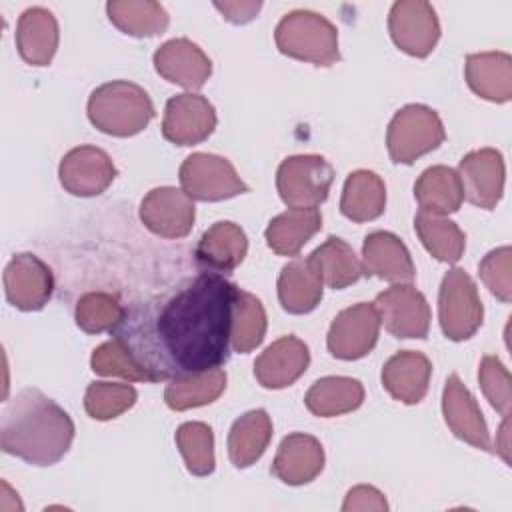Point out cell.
Returning a JSON list of instances; mask_svg holds the SVG:
<instances>
[{
	"instance_id": "3957f363",
	"label": "cell",
	"mask_w": 512,
	"mask_h": 512,
	"mask_svg": "<svg viewBox=\"0 0 512 512\" xmlns=\"http://www.w3.org/2000/svg\"><path fill=\"white\" fill-rule=\"evenodd\" d=\"M88 118L100 132L128 138L150 124L154 104L142 86L128 80H112L92 90Z\"/></svg>"
},
{
	"instance_id": "b9f144b4",
	"label": "cell",
	"mask_w": 512,
	"mask_h": 512,
	"mask_svg": "<svg viewBox=\"0 0 512 512\" xmlns=\"http://www.w3.org/2000/svg\"><path fill=\"white\" fill-rule=\"evenodd\" d=\"M478 382L486 400L502 416L510 414V374L498 356L486 354L478 368Z\"/></svg>"
},
{
	"instance_id": "836d02e7",
	"label": "cell",
	"mask_w": 512,
	"mask_h": 512,
	"mask_svg": "<svg viewBox=\"0 0 512 512\" xmlns=\"http://www.w3.org/2000/svg\"><path fill=\"white\" fill-rule=\"evenodd\" d=\"M226 388V372L210 368L198 374L168 380L164 400L172 410H188L214 402Z\"/></svg>"
},
{
	"instance_id": "f35d334b",
	"label": "cell",
	"mask_w": 512,
	"mask_h": 512,
	"mask_svg": "<svg viewBox=\"0 0 512 512\" xmlns=\"http://www.w3.org/2000/svg\"><path fill=\"white\" fill-rule=\"evenodd\" d=\"M136 390L130 384L92 382L84 394V408L94 420H112L136 404Z\"/></svg>"
},
{
	"instance_id": "8992f818",
	"label": "cell",
	"mask_w": 512,
	"mask_h": 512,
	"mask_svg": "<svg viewBox=\"0 0 512 512\" xmlns=\"http://www.w3.org/2000/svg\"><path fill=\"white\" fill-rule=\"evenodd\" d=\"M482 318L484 308L474 280L462 268L448 270L438 294V320L444 336L454 342L468 340L482 326Z\"/></svg>"
},
{
	"instance_id": "d4e9b609",
	"label": "cell",
	"mask_w": 512,
	"mask_h": 512,
	"mask_svg": "<svg viewBox=\"0 0 512 512\" xmlns=\"http://www.w3.org/2000/svg\"><path fill=\"white\" fill-rule=\"evenodd\" d=\"M466 82L474 94L490 102L512 98V58L506 52H478L466 56Z\"/></svg>"
},
{
	"instance_id": "f546056e",
	"label": "cell",
	"mask_w": 512,
	"mask_h": 512,
	"mask_svg": "<svg viewBox=\"0 0 512 512\" xmlns=\"http://www.w3.org/2000/svg\"><path fill=\"white\" fill-rule=\"evenodd\" d=\"M386 208V186L382 178L372 170H356L348 174L340 210L352 222L376 220Z\"/></svg>"
},
{
	"instance_id": "5b68a950",
	"label": "cell",
	"mask_w": 512,
	"mask_h": 512,
	"mask_svg": "<svg viewBox=\"0 0 512 512\" xmlns=\"http://www.w3.org/2000/svg\"><path fill=\"white\" fill-rule=\"evenodd\" d=\"M446 138L440 116L424 104L400 108L388 124L386 146L394 164H412Z\"/></svg>"
},
{
	"instance_id": "7c38bea8",
	"label": "cell",
	"mask_w": 512,
	"mask_h": 512,
	"mask_svg": "<svg viewBox=\"0 0 512 512\" xmlns=\"http://www.w3.org/2000/svg\"><path fill=\"white\" fill-rule=\"evenodd\" d=\"M216 128V110L202 94L184 92L166 102L162 136L176 146L204 142Z\"/></svg>"
},
{
	"instance_id": "e0dca14e",
	"label": "cell",
	"mask_w": 512,
	"mask_h": 512,
	"mask_svg": "<svg viewBox=\"0 0 512 512\" xmlns=\"http://www.w3.org/2000/svg\"><path fill=\"white\" fill-rule=\"evenodd\" d=\"M442 412L452 434L474 448L492 450L488 426L480 412L478 402L462 384L458 374H450L442 392Z\"/></svg>"
},
{
	"instance_id": "d6a6232c",
	"label": "cell",
	"mask_w": 512,
	"mask_h": 512,
	"mask_svg": "<svg viewBox=\"0 0 512 512\" xmlns=\"http://www.w3.org/2000/svg\"><path fill=\"white\" fill-rule=\"evenodd\" d=\"M106 12L120 32L134 38L162 34L170 22L164 6L152 0H114L106 4Z\"/></svg>"
},
{
	"instance_id": "44dd1931",
	"label": "cell",
	"mask_w": 512,
	"mask_h": 512,
	"mask_svg": "<svg viewBox=\"0 0 512 512\" xmlns=\"http://www.w3.org/2000/svg\"><path fill=\"white\" fill-rule=\"evenodd\" d=\"M324 468V448L318 438L294 432L288 434L274 456L272 474L288 484V486H302L312 482Z\"/></svg>"
},
{
	"instance_id": "f6af8a7d",
	"label": "cell",
	"mask_w": 512,
	"mask_h": 512,
	"mask_svg": "<svg viewBox=\"0 0 512 512\" xmlns=\"http://www.w3.org/2000/svg\"><path fill=\"white\" fill-rule=\"evenodd\" d=\"M508 430H510V424H508V416H504V422L496 434V452L504 458L506 464H510V442H508Z\"/></svg>"
},
{
	"instance_id": "74e56055",
	"label": "cell",
	"mask_w": 512,
	"mask_h": 512,
	"mask_svg": "<svg viewBox=\"0 0 512 512\" xmlns=\"http://www.w3.org/2000/svg\"><path fill=\"white\" fill-rule=\"evenodd\" d=\"M126 308L118 302L116 296L108 292H86L78 298L74 318L80 330L88 334L112 332L124 318Z\"/></svg>"
},
{
	"instance_id": "f1b7e54d",
	"label": "cell",
	"mask_w": 512,
	"mask_h": 512,
	"mask_svg": "<svg viewBox=\"0 0 512 512\" xmlns=\"http://www.w3.org/2000/svg\"><path fill=\"white\" fill-rule=\"evenodd\" d=\"M414 198L426 214L446 216L456 212L464 200L458 172L448 166L426 168L414 184Z\"/></svg>"
},
{
	"instance_id": "603a6c76",
	"label": "cell",
	"mask_w": 512,
	"mask_h": 512,
	"mask_svg": "<svg viewBox=\"0 0 512 512\" xmlns=\"http://www.w3.org/2000/svg\"><path fill=\"white\" fill-rule=\"evenodd\" d=\"M432 364L426 354L414 350H402L388 358L382 368V386L386 392L404 404H418L430 384Z\"/></svg>"
},
{
	"instance_id": "7bdbcfd3",
	"label": "cell",
	"mask_w": 512,
	"mask_h": 512,
	"mask_svg": "<svg viewBox=\"0 0 512 512\" xmlns=\"http://www.w3.org/2000/svg\"><path fill=\"white\" fill-rule=\"evenodd\" d=\"M344 512H354V510H376V512H384L388 510V502L384 498V494L380 490H376L374 486H354L352 490H348L344 504H342Z\"/></svg>"
},
{
	"instance_id": "ee69618b",
	"label": "cell",
	"mask_w": 512,
	"mask_h": 512,
	"mask_svg": "<svg viewBox=\"0 0 512 512\" xmlns=\"http://www.w3.org/2000/svg\"><path fill=\"white\" fill-rule=\"evenodd\" d=\"M214 8L222 12V16L232 24H246L256 18V14L262 8V2H248V0H236V2H214Z\"/></svg>"
},
{
	"instance_id": "ffe728a7",
	"label": "cell",
	"mask_w": 512,
	"mask_h": 512,
	"mask_svg": "<svg viewBox=\"0 0 512 512\" xmlns=\"http://www.w3.org/2000/svg\"><path fill=\"white\" fill-rule=\"evenodd\" d=\"M362 268L364 274L394 284H410L416 276L408 248L396 234L386 230H376L364 238Z\"/></svg>"
},
{
	"instance_id": "8fae6325",
	"label": "cell",
	"mask_w": 512,
	"mask_h": 512,
	"mask_svg": "<svg viewBox=\"0 0 512 512\" xmlns=\"http://www.w3.org/2000/svg\"><path fill=\"white\" fill-rule=\"evenodd\" d=\"M380 316L374 304L358 302L342 310L330 324L328 350L340 360L364 358L378 342Z\"/></svg>"
},
{
	"instance_id": "30bf717a",
	"label": "cell",
	"mask_w": 512,
	"mask_h": 512,
	"mask_svg": "<svg viewBox=\"0 0 512 512\" xmlns=\"http://www.w3.org/2000/svg\"><path fill=\"white\" fill-rule=\"evenodd\" d=\"M380 322L394 338H426L430 330V306L412 284H394L374 300Z\"/></svg>"
},
{
	"instance_id": "7a4b0ae2",
	"label": "cell",
	"mask_w": 512,
	"mask_h": 512,
	"mask_svg": "<svg viewBox=\"0 0 512 512\" xmlns=\"http://www.w3.org/2000/svg\"><path fill=\"white\" fill-rule=\"evenodd\" d=\"M74 422L68 412L38 388H24L6 406L0 446L34 466H52L70 450Z\"/></svg>"
},
{
	"instance_id": "5bb4252c",
	"label": "cell",
	"mask_w": 512,
	"mask_h": 512,
	"mask_svg": "<svg viewBox=\"0 0 512 512\" xmlns=\"http://www.w3.org/2000/svg\"><path fill=\"white\" fill-rule=\"evenodd\" d=\"M4 292L18 310L32 312L44 308L54 292L50 266L34 254H16L4 268Z\"/></svg>"
},
{
	"instance_id": "8d00e7d4",
	"label": "cell",
	"mask_w": 512,
	"mask_h": 512,
	"mask_svg": "<svg viewBox=\"0 0 512 512\" xmlns=\"http://www.w3.org/2000/svg\"><path fill=\"white\" fill-rule=\"evenodd\" d=\"M176 446L194 476H208L214 472V434L204 422H184L176 430Z\"/></svg>"
},
{
	"instance_id": "9a60e30c",
	"label": "cell",
	"mask_w": 512,
	"mask_h": 512,
	"mask_svg": "<svg viewBox=\"0 0 512 512\" xmlns=\"http://www.w3.org/2000/svg\"><path fill=\"white\" fill-rule=\"evenodd\" d=\"M458 178L470 204L492 210L504 194V158L496 148L472 150L460 160Z\"/></svg>"
},
{
	"instance_id": "4fadbf2b",
	"label": "cell",
	"mask_w": 512,
	"mask_h": 512,
	"mask_svg": "<svg viewBox=\"0 0 512 512\" xmlns=\"http://www.w3.org/2000/svg\"><path fill=\"white\" fill-rule=\"evenodd\" d=\"M118 170L112 158L96 146H78L72 148L58 166L60 184L72 196H98L102 194L116 178Z\"/></svg>"
},
{
	"instance_id": "60d3db41",
	"label": "cell",
	"mask_w": 512,
	"mask_h": 512,
	"mask_svg": "<svg viewBox=\"0 0 512 512\" xmlns=\"http://www.w3.org/2000/svg\"><path fill=\"white\" fill-rule=\"evenodd\" d=\"M512 250L500 246L490 250L478 264V274L486 288L502 302L512 300Z\"/></svg>"
},
{
	"instance_id": "d6986e66",
	"label": "cell",
	"mask_w": 512,
	"mask_h": 512,
	"mask_svg": "<svg viewBox=\"0 0 512 512\" xmlns=\"http://www.w3.org/2000/svg\"><path fill=\"white\" fill-rule=\"evenodd\" d=\"M310 352L308 346L288 334L274 340L254 362V376L260 386L280 390L294 384L308 368Z\"/></svg>"
},
{
	"instance_id": "ab89813d",
	"label": "cell",
	"mask_w": 512,
	"mask_h": 512,
	"mask_svg": "<svg viewBox=\"0 0 512 512\" xmlns=\"http://www.w3.org/2000/svg\"><path fill=\"white\" fill-rule=\"evenodd\" d=\"M90 366L100 376H118L132 382H148L146 372L134 362L128 348L114 336L92 352Z\"/></svg>"
},
{
	"instance_id": "e575fe53",
	"label": "cell",
	"mask_w": 512,
	"mask_h": 512,
	"mask_svg": "<svg viewBox=\"0 0 512 512\" xmlns=\"http://www.w3.org/2000/svg\"><path fill=\"white\" fill-rule=\"evenodd\" d=\"M414 228L424 248L436 260L454 264L462 258L466 248V234L458 228L456 222L420 210L414 218Z\"/></svg>"
},
{
	"instance_id": "ba28073f",
	"label": "cell",
	"mask_w": 512,
	"mask_h": 512,
	"mask_svg": "<svg viewBox=\"0 0 512 512\" xmlns=\"http://www.w3.org/2000/svg\"><path fill=\"white\" fill-rule=\"evenodd\" d=\"M178 176H180L182 190L192 200H200V202L228 200L248 192V184L238 176L230 160L216 154H206V152L190 154L182 162Z\"/></svg>"
},
{
	"instance_id": "ac0fdd59",
	"label": "cell",
	"mask_w": 512,
	"mask_h": 512,
	"mask_svg": "<svg viewBox=\"0 0 512 512\" xmlns=\"http://www.w3.org/2000/svg\"><path fill=\"white\" fill-rule=\"evenodd\" d=\"M156 72L186 90H200L212 74V62L204 50L188 38H172L154 52Z\"/></svg>"
},
{
	"instance_id": "2e32d148",
	"label": "cell",
	"mask_w": 512,
	"mask_h": 512,
	"mask_svg": "<svg viewBox=\"0 0 512 512\" xmlns=\"http://www.w3.org/2000/svg\"><path fill=\"white\" fill-rule=\"evenodd\" d=\"M196 208L192 198L174 186L150 190L140 202L142 224L162 238H182L192 230Z\"/></svg>"
},
{
	"instance_id": "83f0119b",
	"label": "cell",
	"mask_w": 512,
	"mask_h": 512,
	"mask_svg": "<svg viewBox=\"0 0 512 512\" xmlns=\"http://www.w3.org/2000/svg\"><path fill=\"white\" fill-rule=\"evenodd\" d=\"M272 440V420L256 408L242 414L228 432V456L236 468H248L262 458Z\"/></svg>"
},
{
	"instance_id": "4316f807",
	"label": "cell",
	"mask_w": 512,
	"mask_h": 512,
	"mask_svg": "<svg viewBox=\"0 0 512 512\" xmlns=\"http://www.w3.org/2000/svg\"><path fill=\"white\" fill-rule=\"evenodd\" d=\"M320 228L322 214L318 208H288L268 222L264 238L276 254L296 256Z\"/></svg>"
},
{
	"instance_id": "1f68e13d",
	"label": "cell",
	"mask_w": 512,
	"mask_h": 512,
	"mask_svg": "<svg viewBox=\"0 0 512 512\" xmlns=\"http://www.w3.org/2000/svg\"><path fill=\"white\" fill-rule=\"evenodd\" d=\"M310 264L322 278L328 288L342 290L358 282L364 274L362 262L354 254V250L336 236H330L324 244H320L310 256Z\"/></svg>"
},
{
	"instance_id": "6da1fadb",
	"label": "cell",
	"mask_w": 512,
	"mask_h": 512,
	"mask_svg": "<svg viewBox=\"0 0 512 512\" xmlns=\"http://www.w3.org/2000/svg\"><path fill=\"white\" fill-rule=\"evenodd\" d=\"M238 286L222 274L200 272L166 296L136 302L112 330L148 382L220 368L230 356Z\"/></svg>"
},
{
	"instance_id": "277c9868",
	"label": "cell",
	"mask_w": 512,
	"mask_h": 512,
	"mask_svg": "<svg viewBox=\"0 0 512 512\" xmlns=\"http://www.w3.org/2000/svg\"><path fill=\"white\" fill-rule=\"evenodd\" d=\"M276 48L296 60L332 66L340 60L336 26L312 10H292L274 30Z\"/></svg>"
},
{
	"instance_id": "d590c367",
	"label": "cell",
	"mask_w": 512,
	"mask_h": 512,
	"mask_svg": "<svg viewBox=\"0 0 512 512\" xmlns=\"http://www.w3.org/2000/svg\"><path fill=\"white\" fill-rule=\"evenodd\" d=\"M266 334V310L262 302L238 288L232 310V330H230V346L234 352L248 354L256 346L262 344Z\"/></svg>"
},
{
	"instance_id": "9c48e42d",
	"label": "cell",
	"mask_w": 512,
	"mask_h": 512,
	"mask_svg": "<svg viewBox=\"0 0 512 512\" xmlns=\"http://www.w3.org/2000/svg\"><path fill=\"white\" fill-rule=\"evenodd\" d=\"M388 30L394 44L416 58H426L440 38L438 16L424 0L394 2L388 14Z\"/></svg>"
},
{
	"instance_id": "4dcf8cb0",
	"label": "cell",
	"mask_w": 512,
	"mask_h": 512,
	"mask_svg": "<svg viewBox=\"0 0 512 512\" xmlns=\"http://www.w3.org/2000/svg\"><path fill=\"white\" fill-rule=\"evenodd\" d=\"M364 402V386L356 378L326 376L316 380L304 396L306 408L320 418H332L356 410Z\"/></svg>"
},
{
	"instance_id": "cb8c5ba5",
	"label": "cell",
	"mask_w": 512,
	"mask_h": 512,
	"mask_svg": "<svg viewBox=\"0 0 512 512\" xmlns=\"http://www.w3.org/2000/svg\"><path fill=\"white\" fill-rule=\"evenodd\" d=\"M60 32L54 14L42 6H32L22 12L16 26V48L24 62L46 66L52 62L58 48Z\"/></svg>"
},
{
	"instance_id": "7402d4cb",
	"label": "cell",
	"mask_w": 512,
	"mask_h": 512,
	"mask_svg": "<svg viewBox=\"0 0 512 512\" xmlns=\"http://www.w3.org/2000/svg\"><path fill=\"white\" fill-rule=\"evenodd\" d=\"M248 252V238L244 230L230 222H214L198 240L194 256L206 272L228 274L242 264Z\"/></svg>"
},
{
	"instance_id": "52a82bcc",
	"label": "cell",
	"mask_w": 512,
	"mask_h": 512,
	"mask_svg": "<svg viewBox=\"0 0 512 512\" xmlns=\"http://www.w3.org/2000/svg\"><path fill=\"white\" fill-rule=\"evenodd\" d=\"M334 170L318 154H296L282 160L276 172V188L290 208H316L330 192Z\"/></svg>"
},
{
	"instance_id": "484cf974",
	"label": "cell",
	"mask_w": 512,
	"mask_h": 512,
	"mask_svg": "<svg viewBox=\"0 0 512 512\" xmlns=\"http://www.w3.org/2000/svg\"><path fill=\"white\" fill-rule=\"evenodd\" d=\"M324 282L308 258H294L278 276V300L290 314H308L322 300Z\"/></svg>"
}]
</instances>
